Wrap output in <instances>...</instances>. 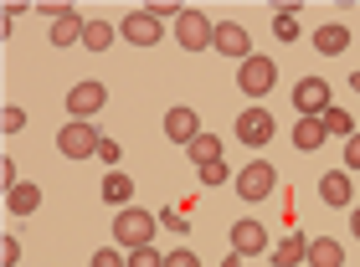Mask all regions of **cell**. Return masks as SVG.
<instances>
[{
  "label": "cell",
  "instance_id": "obj_24",
  "mask_svg": "<svg viewBox=\"0 0 360 267\" xmlns=\"http://www.w3.org/2000/svg\"><path fill=\"white\" fill-rule=\"evenodd\" d=\"M93 267H129V252H124V247H98Z\"/></svg>",
  "mask_w": 360,
  "mask_h": 267
},
{
  "label": "cell",
  "instance_id": "obj_30",
  "mask_svg": "<svg viewBox=\"0 0 360 267\" xmlns=\"http://www.w3.org/2000/svg\"><path fill=\"white\" fill-rule=\"evenodd\" d=\"M350 170H360V134H350V139H345V175Z\"/></svg>",
  "mask_w": 360,
  "mask_h": 267
},
{
  "label": "cell",
  "instance_id": "obj_28",
  "mask_svg": "<svg viewBox=\"0 0 360 267\" xmlns=\"http://www.w3.org/2000/svg\"><path fill=\"white\" fill-rule=\"evenodd\" d=\"M129 267H165V252H155V247H139V252H129Z\"/></svg>",
  "mask_w": 360,
  "mask_h": 267
},
{
  "label": "cell",
  "instance_id": "obj_9",
  "mask_svg": "<svg viewBox=\"0 0 360 267\" xmlns=\"http://www.w3.org/2000/svg\"><path fill=\"white\" fill-rule=\"evenodd\" d=\"M119 37H124L129 46H160L165 26H160V15H155V11H134V15H124Z\"/></svg>",
  "mask_w": 360,
  "mask_h": 267
},
{
  "label": "cell",
  "instance_id": "obj_19",
  "mask_svg": "<svg viewBox=\"0 0 360 267\" xmlns=\"http://www.w3.org/2000/svg\"><path fill=\"white\" fill-rule=\"evenodd\" d=\"M83 31H88V21L77 11H68L62 21H52V46H72V41H83Z\"/></svg>",
  "mask_w": 360,
  "mask_h": 267
},
{
  "label": "cell",
  "instance_id": "obj_25",
  "mask_svg": "<svg viewBox=\"0 0 360 267\" xmlns=\"http://www.w3.org/2000/svg\"><path fill=\"white\" fill-rule=\"evenodd\" d=\"M324 129H330V134H345V139L355 134V124H350V113H345V108H330V113H324Z\"/></svg>",
  "mask_w": 360,
  "mask_h": 267
},
{
  "label": "cell",
  "instance_id": "obj_20",
  "mask_svg": "<svg viewBox=\"0 0 360 267\" xmlns=\"http://www.w3.org/2000/svg\"><path fill=\"white\" fill-rule=\"evenodd\" d=\"M186 155H191V164H217L221 159V139L217 134H195V139L186 144Z\"/></svg>",
  "mask_w": 360,
  "mask_h": 267
},
{
  "label": "cell",
  "instance_id": "obj_12",
  "mask_svg": "<svg viewBox=\"0 0 360 267\" xmlns=\"http://www.w3.org/2000/svg\"><path fill=\"white\" fill-rule=\"evenodd\" d=\"M304 267H345V247L335 237H314L309 252H304Z\"/></svg>",
  "mask_w": 360,
  "mask_h": 267
},
{
  "label": "cell",
  "instance_id": "obj_4",
  "mask_svg": "<svg viewBox=\"0 0 360 267\" xmlns=\"http://www.w3.org/2000/svg\"><path fill=\"white\" fill-rule=\"evenodd\" d=\"M293 108H299V119H324L335 103H330V82L324 77H299L293 82Z\"/></svg>",
  "mask_w": 360,
  "mask_h": 267
},
{
  "label": "cell",
  "instance_id": "obj_22",
  "mask_svg": "<svg viewBox=\"0 0 360 267\" xmlns=\"http://www.w3.org/2000/svg\"><path fill=\"white\" fill-rule=\"evenodd\" d=\"M83 46H88V52H108V46H113V21H88Z\"/></svg>",
  "mask_w": 360,
  "mask_h": 267
},
{
  "label": "cell",
  "instance_id": "obj_23",
  "mask_svg": "<svg viewBox=\"0 0 360 267\" xmlns=\"http://www.w3.org/2000/svg\"><path fill=\"white\" fill-rule=\"evenodd\" d=\"M273 37L278 41H299V15H293V6H283L273 15Z\"/></svg>",
  "mask_w": 360,
  "mask_h": 267
},
{
  "label": "cell",
  "instance_id": "obj_32",
  "mask_svg": "<svg viewBox=\"0 0 360 267\" xmlns=\"http://www.w3.org/2000/svg\"><path fill=\"white\" fill-rule=\"evenodd\" d=\"M0 262H6V267H15V262H21V242H15V237H6V242H0Z\"/></svg>",
  "mask_w": 360,
  "mask_h": 267
},
{
  "label": "cell",
  "instance_id": "obj_6",
  "mask_svg": "<svg viewBox=\"0 0 360 267\" xmlns=\"http://www.w3.org/2000/svg\"><path fill=\"white\" fill-rule=\"evenodd\" d=\"M108 108V88H103V82H72V88H68V113H72V119H83V124H93V113H103Z\"/></svg>",
  "mask_w": 360,
  "mask_h": 267
},
{
  "label": "cell",
  "instance_id": "obj_37",
  "mask_svg": "<svg viewBox=\"0 0 360 267\" xmlns=\"http://www.w3.org/2000/svg\"><path fill=\"white\" fill-rule=\"evenodd\" d=\"M221 267H242V257H237V252H232V257H226V262H221Z\"/></svg>",
  "mask_w": 360,
  "mask_h": 267
},
{
  "label": "cell",
  "instance_id": "obj_26",
  "mask_svg": "<svg viewBox=\"0 0 360 267\" xmlns=\"http://www.w3.org/2000/svg\"><path fill=\"white\" fill-rule=\"evenodd\" d=\"M226 180H232L226 159H217V164H201V185H226Z\"/></svg>",
  "mask_w": 360,
  "mask_h": 267
},
{
  "label": "cell",
  "instance_id": "obj_13",
  "mask_svg": "<svg viewBox=\"0 0 360 267\" xmlns=\"http://www.w3.org/2000/svg\"><path fill=\"white\" fill-rule=\"evenodd\" d=\"M98 195H103L108 206L129 211V200H134V180H129L124 170H108V175H103V185H98Z\"/></svg>",
  "mask_w": 360,
  "mask_h": 267
},
{
  "label": "cell",
  "instance_id": "obj_3",
  "mask_svg": "<svg viewBox=\"0 0 360 267\" xmlns=\"http://www.w3.org/2000/svg\"><path fill=\"white\" fill-rule=\"evenodd\" d=\"M232 185H237L242 200H268L278 190V170H273L268 159H252V164H242V170L232 175Z\"/></svg>",
  "mask_w": 360,
  "mask_h": 267
},
{
  "label": "cell",
  "instance_id": "obj_2",
  "mask_svg": "<svg viewBox=\"0 0 360 267\" xmlns=\"http://www.w3.org/2000/svg\"><path fill=\"white\" fill-rule=\"evenodd\" d=\"M237 88L248 93V98H268V93L278 88V62H273V57H257V52H252L248 62L237 67Z\"/></svg>",
  "mask_w": 360,
  "mask_h": 267
},
{
  "label": "cell",
  "instance_id": "obj_31",
  "mask_svg": "<svg viewBox=\"0 0 360 267\" xmlns=\"http://www.w3.org/2000/svg\"><path fill=\"white\" fill-rule=\"evenodd\" d=\"M119 155H124V149H119V139H103V144H98V159H103L108 170H113V164H119Z\"/></svg>",
  "mask_w": 360,
  "mask_h": 267
},
{
  "label": "cell",
  "instance_id": "obj_33",
  "mask_svg": "<svg viewBox=\"0 0 360 267\" xmlns=\"http://www.w3.org/2000/svg\"><path fill=\"white\" fill-rule=\"evenodd\" d=\"M0 185H6V190H15V185H21V180H15V159H11V155L0 159Z\"/></svg>",
  "mask_w": 360,
  "mask_h": 267
},
{
  "label": "cell",
  "instance_id": "obj_27",
  "mask_svg": "<svg viewBox=\"0 0 360 267\" xmlns=\"http://www.w3.org/2000/svg\"><path fill=\"white\" fill-rule=\"evenodd\" d=\"M0 129H6V134H21V129H26V113L15 108V103H6V108H0Z\"/></svg>",
  "mask_w": 360,
  "mask_h": 267
},
{
  "label": "cell",
  "instance_id": "obj_15",
  "mask_svg": "<svg viewBox=\"0 0 360 267\" xmlns=\"http://www.w3.org/2000/svg\"><path fill=\"white\" fill-rule=\"evenodd\" d=\"M345 46H350V26L330 21V26H319V31H314V52H319V57H340Z\"/></svg>",
  "mask_w": 360,
  "mask_h": 267
},
{
  "label": "cell",
  "instance_id": "obj_36",
  "mask_svg": "<svg viewBox=\"0 0 360 267\" xmlns=\"http://www.w3.org/2000/svg\"><path fill=\"white\" fill-rule=\"evenodd\" d=\"M350 93H355V98H360V72H350Z\"/></svg>",
  "mask_w": 360,
  "mask_h": 267
},
{
  "label": "cell",
  "instance_id": "obj_17",
  "mask_svg": "<svg viewBox=\"0 0 360 267\" xmlns=\"http://www.w3.org/2000/svg\"><path fill=\"white\" fill-rule=\"evenodd\" d=\"M304 252H309V237H304V231H283V237H278V252H273V267H299Z\"/></svg>",
  "mask_w": 360,
  "mask_h": 267
},
{
  "label": "cell",
  "instance_id": "obj_16",
  "mask_svg": "<svg viewBox=\"0 0 360 267\" xmlns=\"http://www.w3.org/2000/svg\"><path fill=\"white\" fill-rule=\"evenodd\" d=\"M324 139H330V129H324V119H299V124H293V149H304V155H314V149H324Z\"/></svg>",
  "mask_w": 360,
  "mask_h": 267
},
{
  "label": "cell",
  "instance_id": "obj_18",
  "mask_svg": "<svg viewBox=\"0 0 360 267\" xmlns=\"http://www.w3.org/2000/svg\"><path fill=\"white\" fill-rule=\"evenodd\" d=\"M319 200H324V206H350V175L345 170H330L319 180Z\"/></svg>",
  "mask_w": 360,
  "mask_h": 267
},
{
  "label": "cell",
  "instance_id": "obj_21",
  "mask_svg": "<svg viewBox=\"0 0 360 267\" xmlns=\"http://www.w3.org/2000/svg\"><path fill=\"white\" fill-rule=\"evenodd\" d=\"M6 206H11V216H31V211L41 206V190H37V185L26 180V185H15V190L6 195Z\"/></svg>",
  "mask_w": 360,
  "mask_h": 267
},
{
  "label": "cell",
  "instance_id": "obj_10",
  "mask_svg": "<svg viewBox=\"0 0 360 267\" xmlns=\"http://www.w3.org/2000/svg\"><path fill=\"white\" fill-rule=\"evenodd\" d=\"M211 46H217L221 57H232L237 67L252 57V37H248V26H237V21H217V41Z\"/></svg>",
  "mask_w": 360,
  "mask_h": 267
},
{
  "label": "cell",
  "instance_id": "obj_34",
  "mask_svg": "<svg viewBox=\"0 0 360 267\" xmlns=\"http://www.w3.org/2000/svg\"><path fill=\"white\" fill-rule=\"evenodd\" d=\"M160 226H170V231H186V216H180V211H160Z\"/></svg>",
  "mask_w": 360,
  "mask_h": 267
},
{
  "label": "cell",
  "instance_id": "obj_5",
  "mask_svg": "<svg viewBox=\"0 0 360 267\" xmlns=\"http://www.w3.org/2000/svg\"><path fill=\"white\" fill-rule=\"evenodd\" d=\"M175 41L186 46V52H206L211 41H217V21H206L201 11H180V21H175Z\"/></svg>",
  "mask_w": 360,
  "mask_h": 267
},
{
  "label": "cell",
  "instance_id": "obj_7",
  "mask_svg": "<svg viewBox=\"0 0 360 267\" xmlns=\"http://www.w3.org/2000/svg\"><path fill=\"white\" fill-rule=\"evenodd\" d=\"M98 144H103V134H98L93 124H83V119H68V129L57 134V149L68 159H88V155H98Z\"/></svg>",
  "mask_w": 360,
  "mask_h": 267
},
{
  "label": "cell",
  "instance_id": "obj_1",
  "mask_svg": "<svg viewBox=\"0 0 360 267\" xmlns=\"http://www.w3.org/2000/svg\"><path fill=\"white\" fill-rule=\"evenodd\" d=\"M155 221H160V216L155 211H139V206L119 211V216H113V247H124V252L155 247Z\"/></svg>",
  "mask_w": 360,
  "mask_h": 267
},
{
  "label": "cell",
  "instance_id": "obj_29",
  "mask_svg": "<svg viewBox=\"0 0 360 267\" xmlns=\"http://www.w3.org/2000/svg\"><path fill=\"white\" fill-rule=\"evenodd\" d=\"M165 267H201V257L191 247H175V252H165Z\"/></svg>",
  "mask_w": 360,
  "mask_h": 267
},
{
  "label": "cell",
  "instance_id": "obj_14",
  "mask_svg": "<svg viewBox=\"0 0 360 267\" xmlns=\"http://www.w3.org/2000/svg\"><path fill=\"white\" fill-rule=\"evenodd\" d=\"M195 134H201V124H195V108H170V113H165V139L191 144Z\"/></svg>",
  "mask_w": 360,
  "mask_h": 267
},
{
  "label": "cell",
  "instance_id": "obj_35",
  "mask_svg": "<svg viewBox=\"0 0 360 267\" xmlns=\"http://www.w3.org/2000/svg\"><path fill=\"white\" fill-rule=\"evenodd\" d=\"M350 231H355V237H360V206L350 211Z\"/></svg>",
  "mask_w": 360,
  "mask_h": 267
},
{
  "label": "cell",
  "instance_id": "obj_8",
  "mask_svg": "<svg viewBox=\"0 0 360 267\" xmlns=\"http://www.w3.org/2000/svg\"><path fill=\"white\" fill-rule=\"evenodd\" d=\"M273 134H278V119H273L268 108H242V113H237V139L248 144V149L273 144Z\"/></svg>",
  "mask_w": 360,
  "mask_h": 267
},
{
  "label": "cell",
  "instance_id": "obj_11",
  "mask_svg": "<svg viewBox=\"0 0 360 267\" xmlns=\"http://www.w3.org/2000/svg\"><path fill=\"white\" fill-rule=\"evenodd\" d=\"M232 252H237V257H257V252H268V226H263V221H252V216H248V221H237V226H232Z\"/></svg>",
  "mask_w": 360,
  "mask_h": 267
}]
</instances>
